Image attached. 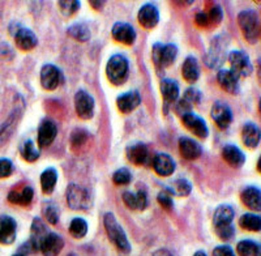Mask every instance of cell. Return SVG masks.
<instances>
[{
    "mask_svg": "<svg viewBox=\"0 0 261 256\" xmlns=\"http://www.w3.org/2000/svg\"><path fill=\"white\" fill-rule=\"evenodd\" d=\"M123 201L132 211H144L148 206V197H146L145 191H139L137 194L124 192L123 194Z\"/></svg>",
    "mask_w": 261,
    "mask_h": 256,
    "instance_id": "obj_28",
    "label": "cell"
},
{
    "mask_svg": "<svg viewBox=\"0 0 261 256\" xmlns=\"http://www.w3.org/2000/svg\"><path fill=\"white\" fill-rule=\"evenodd\" d=\"M86 139H88V134L84 130H74L73 134L71 136L72 146H81L85 144Z\"/></svg>",
    "mask_w": 261,
    "mask_h": 256,
    "instance_id": "obj_46",
    "label": "cell"
},
{
    "mask_svg": "<svg viewBox=\"0 0 261 256\" xmlns=\"http://www.w3.org/2000/svg\"><path fill=\"white\" fill-rule=\"evenodd\" d=\"M21 156L24 158L25 161L28 162H36L39 158L41 153H39V149L37 148L36 144L33 140L25 141L22 149H21Z\"/></svg>",
    "mask_w": 261,
    "mask_h": 256,
    "instance_id": "obj_39",
    "label": "cell"
},
{
    "mask_svg": "<svg viewBox=\"0 0 261 256\" xmlns=\"http://www.w3.org/2000/svg\"><path fill=\"white\" fill-rule=\"evenodd\" d=\"M67 202L73 211H88L92 207V197L89 191L72 183L67 187Z\"/></svg>",
    "mask_w": 261,
    "mask_h": 256,
    "instance_id": "obj_6",
    "label": "cell"
},
{
    "mask_svg": "<svg viewBox=\"0 0 261 256\" xmlns=\"http://www.w3.org/2000/svg\"><path fill=\"white\" fill-rule=\"evenodd\" d=\"M21 118V110L16 109L15 113L9 116L8 120L4 123L3 125H0V145H3L7 140L9 139V136L12 135V131L15 130V127L17 125V120Z\"/></svg>",
    "mask_w": 261,
    "mask_h": 256,
    "instance_id": "obj_32",
    "label": "cell"
},
{
    "mask_svg": "<svg viewBox=\"0 0 261 256\" xmlns=\"http://www.w3.org/2000/svg\"><path fill=\"white\" fill-rule=\"evenodd\" d=\"M58 182V171L54 167H48L41 174V187L46 195H50Z\"/></svg>",
    "mask_w": 261,
    "mask_h": 256,
    "instance_id": "obj_33",
    "label": "cell"
},
{
    "mask_svg": "<svg viewBox=\"0 0 261 256\" xmlns=\"http://www.w3.org/2000/svg\"><path fill=\"white\" fill-rule=\"evenodd\" d=\"M239 225L248 232H260L261 230V218L253 213H246L239 218Z\"/></svg>",
    "mask_w": 261,
    "mask_h": 256,
    "instance_id": "obj_37",
    "label": "cell"
},
{
    "mask_svg": "<svg viewBox=\"0 0 261 256\" xmlns=\"http://www.w3.org/2000/svg\"><path fill=\"white\" fill-rule=\"evenodd\" d=\"M130 181H132V174H130V171L127 167L118 169L113 174V182L118 186L128 185V183H130Z\"/></svg>",
    "mask_w": 261,
    "mask_h": 256,
    "instance_id": "obj_41",
    "label": "cell"
},
{
    "mask_svg": "<svg viewBox=\"0 0 261 256\" xmlns=\"http://www.w3.org/2000/svg\"><path fill=\"white\" fill-rule=\"evenodd\" d=\"M214 256H235V252L228 246H218L213 251Z\"/></svg>",
    "mask_w": 261,
    "mask_h": 256,
    "instance_id": "obj_49",
    "label": "cell"
},
{
    "mask_svg": "<svg viewBox=\"0 0 261 256\" xmlns=\"http://www.w3.org/2000/svg\"><path fill=\"white\" fill-rule=\"evenodd\" d=\"M17 234V223L11 216L0 217V243L12 244Z\"/></svg>",
    "mask_w": 261,
    "mask_h": 256,
    "instance_id": "obj_18",
    "label": "cell"
},
{
    "mask_svg": "<svg viewBox=\"0 0 261 256\" xmlns=\"http://www.w3.org/2000/svg\"><path fill=\"white\" fill-rule=\"evenodd\" d=\"M140 104H141V95L137 90L123 93L116 98V106L123 114L132 113L135 109L139 108Z\"/></svg>",
    "mask_w": 261,
    "mask_h": 256,
    "instance_id": "obj_20",
    "label": "cell"
},
{
    "mask_svg": "<svg viewBox=\"0 0 261 256\" xmlns=\"http://www.w3.org/2000/svg\"><path fill=\"white\" fill-rule=\"evenodd\" d=\"M238 24L241 27L242 33L244 38L251 43L255 45L260 39V18L256 11L246 9L238 15Z\"/></svg>",
    "mask_w": 261,
    "mask_h": 256,
    "instance_id": "obj_2",
    "label": "cell"
},
{
    "mask_svg": "<svg viewBox=\"0 0 261 256\" xmlns=\"http://www.w3.org/2000/svg\"><path fill=\"white\" fill-rule=\"evenodd\" d=\"M157 200H158V202L161 204V207H163V208L167 209V211H171V209L174 208V201H172L171 194H170L169 191L158 194Z\"/></svg>",
    "mask_w": 261,
    "mask_h": 256,
    "instance_id": "obj_47",
    "label": "cell"
},
{
    "mask_svg": "<svg viewBox=\"0 0 261 256\" xmlns=\"http://www.w3.org/2000/svg\"><path fill=\"white\" fill-rule=\"evenodd\" d=\"M125 156L130 164L137 165V166L145 165L149 161V150L145 144L143 143H135L132 145H128L125 149Z\"/></svg>",
    "mask_w": 261,
    "mask_h": 256,
    "instance_id": "obj_23",
    "label": "cell"
},
{
    "mask_svg": "<svg viewBox=\"0 0 261 256\" xmlns=\"http://www.w3.org/2000/svg\"><path fill=\"white\" fill-rule=\"evenodd\" d=\"M181 122H183L184 127L187 128L188 131H191L193 135L200 137V139H206V137H208V125H206L204 119H201V118L196 115V114L190 113L187 114V115L181 116Z\"/></svg>",
    "mask_w": 261,
    "mask_h": 256,
    "instance_id": "obj_14",
    "label": "cell"
},
{
    "mask_svg": "<svg viewBox=\"0 0 261 256\" xmlns=\"http://www.w3.org/2000/svg\"><path fill=\"white\" fill-rule=\"evenodd\" d=\"M228 45V39L225 38V34L214 37L211 43L209 51L205 57V63L211 68H220L225 62L226 47Z\"/></svg>",
    "mask_w": 261,
    "mask_h": 256,
    "instance_id": "obj_7",
    "label": "cell"
},
{
    "mask_svg": "<svg viewBox=\"0 0 261 256\" xmlns=\"http://www.w3.org/2000/svg\"><path fill=\"white\" fill-rule=\"evenodd\" d=\"M58 7H59L60 12L64 16H72L77 12L80 9V2H74V0H65V2H58Z\"/></svg>",
    "mask_w": 261,
    "mask_h": 256,
    "instance_id": "obj_42",
    "label": "cell"
},
{
    "mask_svg": "<svg viewBox=\"0 0 261 256\" xmlns=\"http://www.w3.org/2000/svg\"><path fill=\"white\" fill-rule=\"evenodd\" d=\"M63 247H64V242L62 237L55 233H48L45 239L42 241L39 250L43 253V256H58L62 252Z\"/></svg>",
    "mask_w": 261,
    "mask_h": 256,
    "instance_id": "obj_19",
    "label": "cell"
},
{
    "mask_svg": "<svg viewBox=\"0 0 261 256\" xmlns=\"http://www.w3.org/2000/svg\"><path fill=\"white\" fill-rule=\"evenodd\" d=\"M260 128L253 123H246L242 130V140L243 144L249 149H255L260 143Z\"/></svg>",
    "mask_w": 261,
    "mask_h": 256,
    "instance_id": "obj_27",
    "label": "cell"
},
{
    "mask_svg": "<svg viewBox=\"0 0 261 256\" xmlns=\"http://www.w3.org/2000/svg\"><path fill=\"white\" fill-rule=\"evenodd\" d=\"M193 256H206V253H205L204 251H197Z\"/></svg>",
    "mask_w": 261,
    "mask_h": 256,
    "instance_id": "obj_53",
    "label": "cell"
},
{
    "mask_svg": "<svg viewBox=\"0 0 261 256\" xmlns=\"http://www.w3.org/2000/svg\"><path fill=\"white\" fill-rule=\"evenodd\" d=\"M216 229V234L220 237V239L222 241H231L232 237L235 236V229L231 223H227V225H221V226H214Z\"/></svg>",
    "mask_w": 261,
    "mask_h": 256,
    "instance_id": "obj_43",
    "label": "cell"
},
{
    "mask_svg": "<svg viewBox=\"0 0 261 256\" xmlns=\"http://www.w3.org/2000/svg\"><path fill=\"white\" fill-rule=\"evenodd\" d=\"M206 16L209 18V25H218L223 18L222 8L218 4H214L211 8V11L206 13Z\"/></svg>",
    "mask_w": 261,
    "mask_h": 256,
    "instance_id": "obj_45",
    "label": "cell"
},
{
    "mask_svg": "<svg viewBox=\"0 0 261 256\" xmlns=\"http://www.w3.org/2000/svg\"><path fill=\"white\" fill-rule=\"evenodd\" d=\"M62 83V72L54 64H45L41 68V85L46 90H55Z\"/></svg>",
    "mask_w": 261,
    "mask_h": 256,
    "instance_id": "obj_11",
    "label": "cell"
},
{
    "mask_svg": "<svg viewBox=\"0 0 261 256\" xmlns=\"http://www.w3.org/2000/svg\"><path fill=\"white\" fill-rule=\"evenodd\" d=\"M13 256H27V255H22V253H15Z\"/></svg>",
    "mask_w": 261,
    "mask_h": 256,
    "instance_id": "obj_54",
    "label": "cell"
},
{
    "mask_svg": "<svg viewBox=\"0 0 261 256\" xmlns=\"http://www.w3.org/2000/svg\"><path fill=\"white\" fill-rule=\"evenodd\" d=\"M151 165H153V169H154L155 173L160 176H170L174 171H175V161L172 160V157H170L166 153H158L153 161H151Z\"/></svg>",
    "mask_w": 261,
    "mask_h": 256,
    "instance_id": "obj_21",
    "label": "cell"
},
{
    "mask_svg": "<svg viewBox=\"0 0 261 256\" xmlns=\"http://www.w3.org/2000/svg\"><path fill=\"white\" fill-rule=\"evenodd\" d=\"M222 157L226 162L234 169H239L246 162V156L237 145H225L222 149Z\"/></svg>",
    "mask_w": 261,
    "mask_h": 256,
    "instance_id": "obj_25",
    "label": "cell"
},
{
    "mask_svg": "<svg viewBox=\"0 0 261 256\" xmlns=\"http://www.w3.org/2000/svg\"><path fill=\"white\" fill-rule=\"evenodd\" d=\"M69 233L73 238L81 239L86 236L88 233V223L84 218L76 217L71 221V225H69Z\"/></svg>",
    "mask_w": 261,
    "mask_h": 256,
    "instance_id": "obj_38",
    "label": "cell"
},
{
    "mask_svg": "<svg viewBox=\"0 0 261 256\" xmlns=\"http://www.w3.org/2000/svg\"><path fill=\"white\" fill-rule=\"evenodd\" d=\"M68 256H76V255H74V253H71V255H68Z\"/></svg>",
    "mask_w": 261,
    "mask_h": 256,
    "instance_id": "obj_55",
    "label": "cell"
},
{
    "mask_svg": "<svg viewBox=\"0 0 261 256\" xmlns=\"http://www.w3.org/2000/svg\"><path fill=\"white\" fill-rule=\"evenodd\" d=\"M111 34L113 38L115 39L118 43H122L125 46H132L136 41V32H135L134 27L127 22H116L114 24L113 29H111Z\"/></svg>",
    "mask_w": 261,
    "mask_h": 256,
    "instance_id": "obj_13",
    "label": "cell"
},
{
    "mask_svg": "<svg viewBox=\"0 0 261 256\" xmlns=\"http://www.w3.org/2000/svg\"><path fill=\"white\" fill-rule=\"evenodd\" d=\"M67 34H68L71 38L76 39L79 42H86L89 41L92 33H90V29L86 27L83 22H77V24H73L67 29Z\"/></svg>",
    "mask_w": 261,
    "mask_h": 256,
    "instance_id": "obj_34",
    "label": "cell"
},
{
    "mask_svg": "<svg viewBox=\"0 0 261 256\" xmlns=\"http://www.w3.org/2000/svg\"><path fill=\"white\" fill-rule=\"evenodd\" d=\"M181 76L187 83H196L200 78V67L195 57H187L181 66Z\"/></svg>",
    "mask_w": 261,
    "mask_h": 256,
    "instance_id": "obj_29",
    "label": "cell"
},
{
    "mask_svg": "<svg viewBox=\"0 0 261 256\" xmlns=\"http://www.w3.org/2000/svg\"><path fill=\"white\" fill-rule=\"evenodd\" d=\"M228 63L231 69L230 71L239 78H247L252 73V63L249 60L248 55L241 50H234L228 54Z\"/></svg>",
    "mask_w": 261,
    "mask_h": 256,
    "instance_id": "obj_8",
    "label": "cell"
},
{
    "mask_svg": "<svg viewBox=\"0 0 261 256\" xmlns=\"http://www.w3.org/2000/svg\"><path fill=\"white\" fill-rule=\"evenodd\" d=\"M33 196H34V191L32 187H24L20 191H11L8 194V201L12 204H17L21 207H27L32 202Z\"/></svg>",
    "mask_w": 261,
    "mask_h": 256,
    "instance_id": "obj_30",
    "label": "cell"
},
{
    "mask_svg": "<svg viewBox=\"0 0 261 256\" xmlns=\"http://www.w3.org/2000/svg\"><path fill=\"white\" fill-rule=\"evenodd\" d=\"M235 211L230 206H220L216 209L213 216L214 226H221V225H227L231 223L234 220Z\"/></svg>",
    "mask_w": 261,
    "mask_h": 256,
    "instance_id": "obj_31",
    "label": "cell"
},
{
    "mask_svg": "<svg viewBox=\"0 0 261 256\" xmlns=\"http://www.w3.org/2000/svg\"><path fill=\"white\" fill-rule=\"evenodd\" d=\"M13 38H15V43L17 48L22 51H32L38 45L37 36L28 28H18L16 30V33L13 34Z\"/></svg>",
    "mask_w": 261,
    "mask_h": 256,
    "instance_id": "obj_17",
    "label": "cell"
},
{
    "mask_svg": "<svg viewBox=\"0 0 261 256\" xmlns=\"http://www.w3.org/2000/svg\"><path fill=\"white\" fill-rule=\"evenodd\" d=\"M195 22L197 27L200 28H208L209 27V18L205 12L196 13L195 16Z\"/></svg>",
    "mask_w": 261,
    "mask_h": 256,
    "instance_id": "obj_50",
    "label": "cell"
},
{
    "mask_svg": "<svg viewBox=\"0 0 261 256\" xmlns=\"http://www.w3.org/2000/svg\"><path fill=\"white\" fill-rule=\"evenodd\" d=\"M237 252L239 256H261L260 244L253 241H241L237 246Z\"/></svg>",
    "mask_w": 261,
    "mask_h": 256,
    "instance_id": "obj_35",
    "label": "cell"
},
{
    "mask_svg": "<svg viewBox=\"0 0 261 256\" xmlns=\"http://www.w3.org/2000/svg\"><path fill=\"white\" fill-rule=\"evenodd\" d=\"M217 80L220 87L222 88L225 92L230 93V94H238L241 90V85H239V79L232 73L230 69H220L217 73Z\"/></svg>",
    "mask_w": 261,
    "mask_h": 256,
    "instance_id": "obj_22",
    "label": "cell"
},
{
    "mask_svg": "<svg viewBox=\"0 0 261 256\" xmlns=\"http://www.w3.org/2000/svg\"><path fill=\"white\" fill-rule=\"evenodd\" d=\"M89 4L90 6L93 7V8L94 9H97V11H99V9H102V7H103V4H105V2H89Z\"/></svg>",
    "mask_w": 261,
    "mask_h": 256,
    "instance_id": "obj_52",
    "label": "cell"
},
{
    "mask_svg": "<svg viewBox=\"0 0 261 256\" xmlns=\"http://www.w3.org/2000/svg\"><path fill=\"white\" fill-rule=\"evenodd\" d=\"M74 110L80 119H92L94 115V98L85 90H79L74 94Z\"/></svg>",
    "mask_w": 261,
    "mask_h": 256,
    "instance_id": "obj_9",
    "label": "cell"
},
{
    "mask_svg": "<svg viewBox=\"0 0 261 256\" xmlns=\"http://www.w3.org/2000/svg\"><path fill=\"white\" fill-rule=\"evenodd\" d=\"M129 73V64L127 58L120 54H115L109 59L106 66L107 79L114 85H122L125 83Z\"/></svg>",
    "mask_w": 261,
    "mask_h": 256,
    "instance_id": "obj_3",
    "label": "cell"
},
{
    "mask_svg": "<svg viewBox=\"0 0 261 256\" xmlns=\"http://www.w3.org/2000/svg\"><path fill=\"white\" fill-rule=\"evenodd\" d=\"M176 55H178V47H176V45H172V43L162 45L160 42L153 45L151 58H153L154 66L158 69H165L171 66L172 63L175 62Z\"/></svg>",
    "mask_w": 261,
    "mask_h": 256,
    "instance_id": "obj_5",
    "label": "cell"
},
{
    "mask_svg": "<svg viewBox=\"0 0 261 256\" xmlns=\"http://www.w3.org/2000/svg\"><path fill=\"white\" fill-rule=\"evenodd\" d=\"M201 92H200L199 89H196V88H188L186 92H184V95H183V99L187 104H190L191 106H195V105H199L200 101H201Z\"/></svg>",
    "mask_w": 261,
    "mask_h": 256,
    "instance_id": "obj_44",
    "label": "cell"
},
{
    "mask_svg": "<svg viewBox=\"0 0 261 256\" xmlns=\"http://www.w3.org/2000/svg\"><path fill=\"white\" fill-rule=\"evenodd\" d=\"M241 199L247 208L252 209L255 212L261 211V192L260 188L249 186L246 187L241 194Z\"/></svg>",
    "mask_w": 261,
    "mask_h": 256,
    "instance_id": "obj_26",
    "label": "cell"
},
{
    "mask_svg": "<svg viewBox=\"0 0 261 256\" xmlns=\"http://www.w3.org/2000/svg\"><path fill=\"white\" fill-rule=\"evenodd\" d=\"M103 223L109 239L115 244V247L124 253L130 252V244L128 242L127 234L122 225L118 222L115 216L113 213H106L103 217Z\"/></svg>",
    "mask_w": 261,
    "mask_h": 256,
    "instance_id": "obj_1",
    "label": "cell"
},
{
    "mask_svg": "<svg viewBox=\"0 0 261 256\" xmlns=\"http://www.w3.org/2000/svg\"><path fill=\"white\" fill-rule=\"evenodd\" d=\"M58 135L57 123L51 119H43L38 127V145L47 148L54 143Z\"/></svg>",
    "mask_w": 261,
    "mask_h": 256,
    "instance_id": "obj_16",
    "label": "cell"
},
{
    "mask_svg": "<svg viewBox=\"0 0 261 256\" xmlns=\"http://www.w3.org/2000/svg\"><path fill=\"white\" fill-rule=\"evenodd\" d=\"M42 212H43V216L47 220V222H50L51 225H57L59 222V208H58L55 202H45Z\"/></svg>",
    "mask_w": 261,
    "mask_h": 256,
    "instance_id": "obj_40",
    "label": "cell"
},
{
    "mask_svg": "<svg viewBox=\"0 0 261 256\" xmlns=\"http://www.w3.org/2000/svg\"><path fill=\"white\" fill-rule=\"evenodd\" d=\"M13 171L12 162L7 158H0V178H8Z\"/></svg>",
    "mask_w": 261,
    "mask_h": 256,
    "instance_id": "obj_48",
    "label": "cell"
},
{
    "mask_svg": "<svg viewBox=\"0 0 261 256\" xmlns=\"http://www.w3.org/2000/svg\"><path fill=\"white\" fill-rule=\"evenodd\" d=\"M167 191L171 195H176V196H188L192 191V185L187 179L179 178L171 183V187L167 188Z\"/></svg>",
    "mask_w": 261,
    "mask_h": 256,
    "instance_id": "obj_36",
    "label": "cell"
},
{
    "mask_svg": "<svg viewBox=\"0 0 261 256\" xmlns=\"http://www.w3.org/2000/svg\"><path fill=\"white\" fill-rule=\"evenodd\" d=\"M179 152L183 158H186L188 161H193L201 156L202 150L201 146L195 140H192L190 137H180L179 139Z\"/></svg>",
    "mask_w": 261,
    "mask_h": 256,
    "instance_id": "obj_24",
    "label": "cell"
},
{
    "mask_svg": "<svg viewBox=\"0 0 261 256\" xmlns=\"http://www.w3.org/2000/svg\"><path fill=\"white\" fill-rule=\"evenodd\" d=\"M137 20H139V24L145 29H153L157 27L160 21V11L154 4H144L137 13Z\"/></svg>",
    "mask_w": 261,
    "mask_h": 256,
    "instance_id": "obj_15",
    "label": "cell"
},
{
    "mask_svg": "<svg viewBox=\"0 0 261 256\" xmlns=\"http://www.w3.org/2000/svg\"><path fill=\"white\" fill-rule=\"evenodd\" d=\"M153 256H174V255L167 250H158L153 253Z\"/></svg>",
    "mask_w": 261,
    "mask_h": 256,
    "instance_id": "obj_51",
    "label": "cell"
},
{
    "mask_svg": "<svg viewBox=\"0 0 261 256\" xmlns=\"http://www.w3.org/2000/svg\"><path fill=\"white\" fill-rule=\"evenodd\" d=\"M47 227L43 223V221L41 218H34L32 223V229H30V239L21 246L20 252L22 255L25 253H34L38 252L39 247H41L42 241L45 239V237L47 236Z\"/></svg>",
    "mask_w": 261,
    "mask_h": 256,
    "instance_id": "obj_4",
    "label": "cell"
},
{
    "mask_svg": "<svg viewBox=\"0 0 261 256\" xmlns=\"http://www.w3.org/2000/svg\"><path fill=\"white\" fill-rule=\"evenodd\" d=\"M211 115L214 122H216L217 127L221 128V130L228 128V125L231 124L232 122L231 109L228 108V105H226L225 102H214V105L212 106Z\"/></svg>",
    "mask_w": 261,
    "mask_h": 256,
    "instance_id": "obj_12",
    "label": "cell"
},
{
    "mask_svg": "<svg viewBox=\"0 0 261 256\" xmlns=\"http://www.w3.org/2000/svg\"><path fill=\"white\" fill-rule=\"evenodd\" d=\"M160 89L163 98V111L167 114L170 108L179 99V85L171 79H163L160 84Z\"/></svg>",
    "mask_w": 261,
    "mask_h": 256,
    "instance_id": "obj_10",
    "label": "cell"
}]
</instances>
